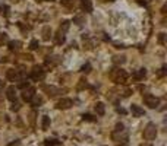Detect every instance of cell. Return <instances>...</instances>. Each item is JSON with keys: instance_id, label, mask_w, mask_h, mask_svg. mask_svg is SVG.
I'll use <instances>...</instances> for the list:
<instances>
[{"instance_id": "obj_1", "label": "cell", "mask_w": 167, "mask_h": 146, "mask_svg": "<svg viewBox=\"0 0 167 146\" xmlns=\"http://www.w3.org/2000/svg\"><path fill=\"white\" fill-rule=\"evenodd\" d=\"M127 73L120 69V67H117V69H113L112 72H110V79L113 80L114 83H122V85H125L127 82Z\"/></svg>"}, {"instance_id": "obj_2", "label": "cell", "mask_w": 167, "mask_h": 146, "mask_svg": "<svg viewBox=\"0 0 167 146\" xmlns=\"http://www.w3.org/2000/svg\"><path fill=\"white\" fill-rule=\"evenodd\" d=\"M144 139L145 140H154L155 136H157V126L154 123H148L147 127L144 129V133H142Z\"/></svg>"}, {"instance_id": "obj_3", "label": "cell", "mask_w": 167, "mask_h": 146, "mask_svg": "<svg viewBox=\"0 0 167 146\" xmlns=\"http://www.w3.org/2000/svg\"><path fill=\"white\" fill-rule=\"evenodd\" d=\"M31 79L35 80V82H38V80H43L44 79V76H46V70L43 69V66H34L31 69Z\"/></svg>"}, {"instance_id": "obj_4", "label": "cell", "mask_w": 167, "mask_h": 146, "mask_svg": "<svg viewBox=\"0 0 167 146\" xmlns=\"http://www.w3.org/2000/svg\"><path fill=\"white\" fill-rule=\"evenodd\" d=\"M60 63V57L59 56H48V57H46V60H44V66L48 67V69H53V67H56L57 64Z\"/></svg>"}, {"instance_id": "obj_5", "label": "cell", "mask_w": 167, "mask_h": 146, "mask_svg": "<svg viewBox=\"0 0 167 146\" xmlns=\"http://www.w3.org/2000/svg\"><path fill=\"white\" fill-rule=\"evenodd\" d=\"M144 102L145 105H148L150 108H157L158 104H160V100L157 97H153V95H145L144 97Z\"/></svg>"}, {"instance_id": "obj_6", "label": "cell", "mask_w": 167, "mask_h": 146, "mask_svg": "<svg viewBox=\"0 0 167 146\" xmlns=\"http://www.w3.org/2000/svg\"><path fill=\"white\" fill-rule=\"evenodd\" d=\"M72 105H74V101L70 100V98H62V100L56 104V107H57L59 110H67V108H70Z\"/></svg>"}, {"instance_id": "obj_7", "label": "cell", "mask_w": 167, "mask_h": 146, "mask_svg": "<svg viewBox=\"0 0 167 146\" xmlns=\"http://www.w3.org/2000/svg\"><path fill=\"white\" fill-rule=\"evenodd\" d=\"M43 91H44V92H46L47 95L50 97V98H53V97H56L57 93L60 92V89H59V88L51 86V85H50V86H48V85H44V86H43Z\"/></svg>"}, {"instance_id": "obj_8", "label": "cell", "mask_w": 167, "mask_h": 146, "mask_svg": "<svg viewBox=\"0 0 167 146\" xmlns=\"http://www.w3.org/2000/svg\"><path fill=\"white\" fill-rule=\"evenodd\" d=\"M34 97H35V89L34 88H28V89H24V92H22V100L29 102V101L32 100Z\"/></svg>"}, {"instance_id": "obj_9", "label": "cell", "mask_w": 167, "mask_h": 146, "mask_svg": "<svg viewBox=\"0 0 167 146\" xmlns=\"http://www.w3.org/2000/svg\"><path fill=\"white\" fill-rule=\"evenodd\" d=\"M81 9L85 13H91L93 12V3H91V0H82L81 2Z\"/></svg>"}, {"instance_id": "obj_10", "label": "cell", "mask_w": 167, "mask_h": 146, "mask_svg": "<svg viewBox=\"0 0 167 146\" xmlns=\"http://www.w3.org/2000/svg\"><path fill=\"white\" fill-rule=\"evenodd\" d=\"M131 111H132V114H134V117H142V115H145L144 108H141L139 105H135V104H132V107H131Z\"/></svg>"}, {"instance_id": "obj_11", "label": "cell", "mask_w": 167, "mask_h": 146, "mask_svg": "<svg viewBox=\"0 0 167 146\" xmlns=\"http://www.w3.org/2000/svg\"><path fill=\"white\" fill-rule=\"evenodd\" d=\"M145 76H147V69H144V67L138 69V70L134 73V79H136V80H142Z\"/></svg>"}, {"instance_id": "obj_12", "label": "cell", "mask_w": 167, "mask_h": 146, "mask_svg": "<svg viewBox=\"0 0 167 146\" xmlns=\"http://www.w3.org/2000/svg\"><path fill=\"white\" fill-rule=\"evenodd\" d=\"M6 97L7 100H10L12 102L13 101H16V89H15V86H9L6 89Z\"/></svg>"}, {"instance_id": "obj_13", "label": "cell", "mask_w": 167, "mask_h": 146, "mask_svg": "<svg viewBox=\"0 0 167 146\" xmlns=\"http://www.w3.org/2000/svg\"><path fill=\"white\" fill-rule=\"evenodd\" d=\"M6 78L9 80H12V82H15V80L19 78V73H18V70H15V69H9L6 72Z\"/></svg>"}, {"instance_id": "obj_14", "label": "cell", "mask_w": 167, "mask_h": 146, "mask_svg": "<svg viewBox=\"0 0 167 146\" xmlns=\"http://www.w3.org/2000/svg\"><path fill=\"white\" fill-rule=\"evenodd\" d=\"M65 41H66V37H65V34L60 32V31H57V32H56V35H54V42H56L57 46H62Z\"/></svg>"}, {"instance_id": "obj_15", "label": "cell", "mask_w": 167, "mask_h": 146, "mask_svg": "<svg viewBox=\"0 0 167 146\" xmlns=\"http://www.w3.org/2000/svg\"><path fill=\"white\" fill-rule=\"evenodd\" d=\"M41 34H43V40H44V41H50V38H51V28L48 27V25H46V27L43 28Z\"/></svg>"}, {"instance_id": "obj_16", "label": "cell", "mask_w": 167, "mask_h": 146, "mask_svg": "<svg viewBox=\"0 0 167 146\" xmlns=\"http://www.w3.org/2000/svg\"><path fill=\"white\" fill-rule=\"evenodd\" d=\"M94 110H95V113L98 114V115H104V113H106V105L103 102H97L95 107H94Z\"/></svg>"}, {"instance_id": "obj_17", "label": "cell", "mask_w": 167, "mask_h": 146, "mask_svg": "<svg viewBox=\"0 0 167 146\" xmlns=\"http://www.w3.org/2000/svg\"><path fill=\"white\" fill-rule=\"evenodd\" d=\"M21 46H22L21 41H10V42H9V50H10V51H19Z\"/></svg>"}, {"instance_id": "obj_18", "label": "cell", "mask_w": 167, "mask_h": 146, "mask_svg": "<svg viewBox=\"0 0 167 146\" xmlns=\"http://www.w3.org/2000/svg\"><path fill=\"white\" fill-rule=\"evenodd\" d=\"M41 129L43 130H48L50 129V117L48 115H43V119H41Z\"/></svg>"}, {"instance_id": "obj_19", "label": "cell", "mask_w": 167, "mask_h": 146, "mask_svg": "<svg viewBox=\"0 0 167 146\" xmlns=\"http://www.w3.org/2000/svg\"><path fill=\"white\" fill-rule=\"evenodd\" d=\"M74 24H76L78 27H82V25L85 24V18H84L82 15H76L74 18Z\"/></svg>"}, {"instance_id": "obj_20", "label": "cell", "mask_w": 167, "mask_h": 146, "mask_svg": "<svg viewBox=\"0 0 167 146\" xmlns=\"http://www.w3.org/2000/svg\"><path fill=\"white\" fill-rule=\"evenodd\" d=\"M62 142L57 139H46L44 140V145L46 146H59Z\"/></svg>"}, {"instance_id": "obj_21", "label": "cell", "mask_w": 167, "mask_h": 146, "mask_svg": "<svg viewBox=\"0 0 167 146\" xmlns=\"http://www.w3.org/2000/svg\"><path fill=\"white\" fill-rule=\"evenodd\" d=\"M69 27H70V22H69V20H63V22H62V25H60V28H59V31L63 32V34H66V31L69 29Z\"/></svg>"}, {"instance_id": "obj_22", "label": "cell", "mask_w": 167, "mask_h": 146, "mask_svg": "<svg viewBox=\"0 0 167 146\" xmlns=\"http://www.w3.org/2000/svg\"><path fill=\"white\" fill-rule=\"evenodd\" d=\"M29 102H31V104H32L34 107H40L41 104H43V98H41V97H37V95H35V97H34L32 100L29 101Z\"/></svg>"}, {"instance_id": "obj_23", "label": "cell", "mask_w": 167, "mask_h": 146, "mask_svg": "<svg viewBox=\"0 0 167 146\" xmlns=\"http://www.w3.org/2000/svg\"><path fill=\"white\" fill-rule=\"evenodd\" d=\"M125 61H126L125 56H114L113 57V63H116V64H123Z\"/></svg>"}, {"instance_id": "obj_24", "label": "cell", "mask_w": 167, "mask_h": 146, "mask_svg": "<svg viewBox=\"0 0 167 146\" xmlns=\"http://www.w3.org/2000/svg\"><path fill=\"white\" fill-rule=\"evenodd\" d=\"M60 3H62V6L67 7V9H72L75 5V0H60Z\"/></svg>"}, {"instance_id": "obj_25", "label": "cell", "mask_w": 167, "mask_h": 146, "mask_svg": "<svg viewBox=\"0 0 167 146\" xmlns=\"http://www.w3.org/2000/svg\"><path fill=\"white\" fill-rule=\"evenodd\" d=\"M38 47H40L38 40H31V42H29V50H37Z\"/></svg>"}, {"instance_id": "obj_26", "label": "cell", "mask_w": 167, "mask_h": 146, "mask_svg": "<svg viewBox=\"0 0 167 146\" xmlns=\"http://www.w3.org/2000/svg\"><path fill=\"white\" fill-rule=\"evenodd\" d=\"M81 72H84V73H89V72H91V64H89V63H85L84 66L81 67Z\"/></svg>"}, {"instance_id": "obj_27", "label": "cell", "mask_w": 167, "mask_h": 146, "mask_svg": "<svg viewBox=\"0 0 167 146\" xmlns=\"http://www.w3.org/2000/svg\"><path fill=\"white\" fill-rule=\"evenodd\" d=\"M82 120H84V121H95V117H93L91 114H84V115H82Z\"/></svg>"}, {"instance_id": "obj_28", "label": "cell", "mask_w": 167, "mask_h": 146, "mask_svg": "<svg viewBox=\"0 0 167 146\" xmlns=\"http://www.w3.org/2000/svg\"><path fill=\"white\" fill-rule=\"evenodd\" d=\"M10 110H12V111H19L21 104L19 102H16V101H13V104H12V107H10Z\"/></svg>"}, {"instance_id": "obj_29", "label": "cell", "mask_w": 167, "mask_h": 146, "mask_svg": "<svg viewBox=\"0 0 167 146\" xmlns=\"http://www.w3.org/2000/svg\"><path fill=\"white\" fill-rule=\"evenodd\" d=\"M18 86L21 88V89H25V88H29V83H28L27 80H21L19 82V85Z\"/></svg>"}, {"instance_id": "obj_30", "label": "cell", "mask_w": 167, "mask_h": 146, "mask_svg": "<svg viewBox=\"0 0 167 146\" xmlns=\"http://www.w3.org/2000/svg\"><path fill=\"white\" fill-rule=\"evenodd\" d=\"M123 130H125V126H123V124H122V123H117V124H116V129H114V132H123Z\"/></svg>"}, {"instance_id": "obj_31", "label": "cell", "mask_w": 167, "mask_h": 146, "mask_svg": "<svg viewBox=\"0 0 167 146\" xmlns=\"http://www.w3.org/2000/svg\"><path fill=\"white\" fill-rule=\"evenodd\" d=\"M164 40H166V34H163V32H161L160 35H158V41H160L161 44H164Z\"/></svg>"}, {"instance_id": "obj_32", "label": "cell", "mask_w": 167, "mask_h": 146, "mask_svg": "<svg viewBox=\"0 0 167 146\" xmlns=\"http://www.w3.org/2000/svg\"><path fill=\"white\" fill-rule=\"evenodd\" d=\"M34 115H35V113H34V111L29 114V121H31V123H34Z\"/></svg>"}, {"instance_id": "obj_33", "label": "cell", "mask_w": 167, "mask_h": 146, "mask_svg": "<svg viewBox=\"0 0 167 146\" xmlns=\"http://www.w3.org/2000/svg\"><path fill=\"white\" fill-rule=\"evenodd\" d=\"M117 113H122V114H126V111L123 108H117Z\"/></svg>"}, {"instance_id": "obj_34", "label": "cell", "mask_w": 167, "mask_h": 146, "mask_svg": "<svg viewBox=\"0 0 167 146\" xmlns=\"http://www.w3.org/2000/svg\"><path fill=\"white\" fill-rule=\"evenodd\" d=\"M3 86H5V82H3V80H0V89H3Z\"/></svg>"}, {"instance_id": "obj_35", "label": "cell", "mask_w": 167, "mask_h": 146, "mask_svg": "<svg viewBox=\"0 0 167 146\" xmlns=\"http://www.w3.org/2000/svg\"><path fill=\"white\" fill-rule=\"evenodd\" d=\"M37 2H44V0H37ZM48 2H51V0H48Z\"/></svg>"}, {"instance_id": "obj_36", "label": "cell", "mask_w": 167, "mask_h": 146, "mask_svg": "<svg viewBox=\"0 0 167 146\" xmlns=\"http://www.w3.org/2000/svg\"><path fill=\"white\" fill-rule=\"evenodd\" d=\"M110 2H114V0H110Z\"/></svg>"}]
</instances>
